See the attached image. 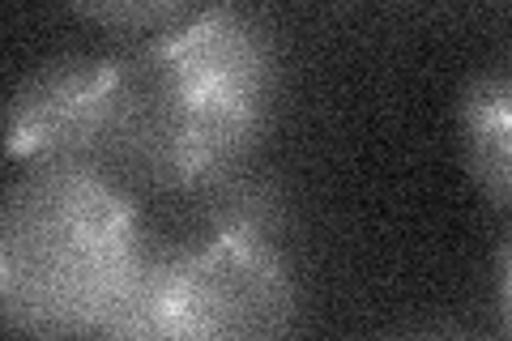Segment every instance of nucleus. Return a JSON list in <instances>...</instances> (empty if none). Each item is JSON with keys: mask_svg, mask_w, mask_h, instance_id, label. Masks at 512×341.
Here are the masks:
<instances>
[{"mask_svg": "<svg viewBox=\"0 0 512 341\" xmlns=\"http://www.w3.org/2000/svg\"><path fill=\"white\" fill-rule=\"evenodd\" d=\"M274 99L265 26L214 5L124 56L60 60L9 103L5 145L22 162H82L158 188H205L256 145Z\"/></svg>", "mask_w": 512, "mask_h": 341, "instance_id": "obj_1", "label": "nucleus"}, {"mask_svg": "<svg viewBox=\"0 0 512 341\" xmlns=\"http://www.w3.org/2000/svg\"><path fill=\"white\" fill-rule=\"evenodd\" d=\"M154 256L99 167L39 162L0 214V312L35 337H137Z\"/></svg>", "mask_w": 512, "mask_h": 341, "instance_id": "obj_2", "label": "nucleus"}, {"mask_svg": "<svg viewBox=\"0 0 512 341\" xmlns=\"http://www.w3.org/2000/svg\"><path fill=\"white\" fill-rule=\"evenodd\" d=\"M295 282L282 252L248 218L154 265L137 337L256 341L295 329Z\"/></svg>", "mask_w": 512, "mask_h": 341, "instance_id": "obj_3", "label": "nucleus"}, {"mask_svg": "<svg viewBox=\"0 0 512 341\" xmlns=\"http://www.w3.org/2000/svg\"><path fill=\"white\" fill-rule=\"evenodd\" d=\"M470 171L491 197L512 201V64L483 77L461 107Z\"/></svg>", "mask_w": 512, "mask_h": 341, "instance_id": "obj_4", "label": "nucleus"}, {"mask_svg": "<svg viewBox=\"0 0 512 341\" xmlns=\"http://www.w3.org/2000/svg\"><path fill=\"white\" fill-rule=\"evenodd\" d=\"M188 5L192 0H69V9H77L86 22L120 30V35H146V30L175 26Z\"/></svg>", "mask_w": 512, "mask_h": 341, "instance_id": "obj_5", "label": "nucleus"}, {"mask_svg": "<svg viewBox=\"0 0 512 341\" xmlns=\"http://www.w3.org/2000/svg\"><path fill=\"white\" fill-rule=\"evenodd\" d=\"M504 316H508V329H512V261H508V273H504Z\"/></svg>", "mask_w": 512, "mask_h": 341, "instance_id": "obj_6", "label": "nucleus"}]
</instances>
